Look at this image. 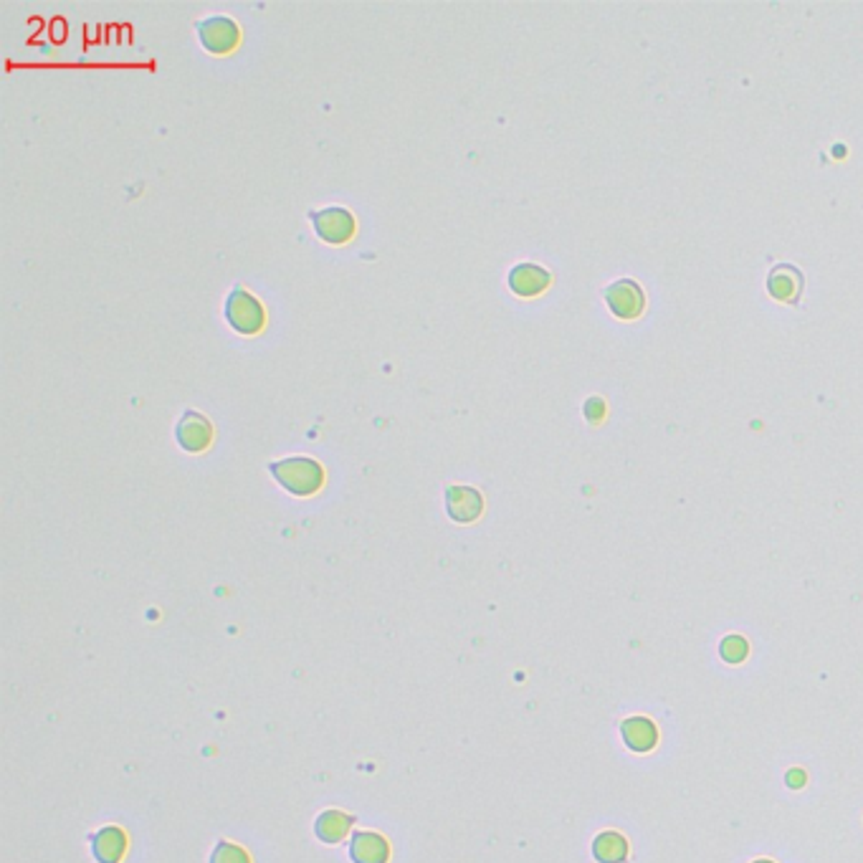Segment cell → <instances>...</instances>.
Wrapping results in <instances>:
<instances>
[{"instance_id":"obj_10","label":"cell","mask_w":863,"mask_h":863,"mask_svg":"<svg viewBox=\"0 0 863 863\" xmlns=\"http://www.w3.org/2000/svg\"><path fill=\"white\" fill-rule=\"evenodd\" d=\"M350 858L352 863H388L390 861V843L372 830H358L350 839Z\"/></svg>"},{"instance_id":"obj_9","label":"cell","mask_w":863,"mask_h":863,"mask_svg":"<svg viewBox=\"0 0 863 863\" xmlns=\"http://www.w3.org/2000/svg\"><path fill=\"white\" fill-rule=\"evenodd\" d=\"M550 282H552L550 272L542 269V266H537V264H517L506 276L509 289L517 296H522V299H532V296L542 294L544 289L550 286Z\"/></svg>"},{"instance_id":"obj_1","label":"cell","mask_w":863,"mask_h":863,"mask_svg":"<svg viewBox=\"0 0 863 863\" xmlns=\"http://www.w3.org/2000/svg\"><path fill=\"white\" fill-rule=\"evenodd\" d=\"M273 481L294 496H312L324 484V469L320 461L309 456H289L269 464Z\"/></svg>"},{"instance_id":"obj_12","label":"cell","mask_w":863,"mask_h":863,"mask_svg":"<svg viewBox=\"0 0 863 863\" xmlns=\"http://www.w3.org/2000/svg\"><path fill=\"white\" fill-rule=\"evenodd\" d=\"M352 823H355V818L342 813V810H324L314 820V833H317V839L321 843H340V840L347 839Z\"/></svg>"},{"instance_id":"obj_4","label":"cell","mask_w":863,"mask_h":863,"mask_svg":"<svg viewBox=\"0 0 863 863\" xmlns=\"http://www.w3.org/2000/svg\"><path fill=\"white\" fill-rule=\"evenodd\" d=\"M197 41L208 53L223 56V53H231L238 46L241 28L228 15H210V18L197 24Z\"/></svg>"},{"instance_id":"obj_15","label":"cell","mask_w":863,"mask_h":863,"mask_svg":"<svg viewBox=\"0 0 863 863\" xmlns=\"http://www.w3.org/2000/svg\"><path fill=\"white\" fill-rule=\"evenodd\" d=\"M760 863H767V861H760Z\"/></svg>"},{"instance_id":"obj_14","label":"cell","mask_w":863,"mask_h":863,"mask_svg":"<svg viewBox=\"0 0 863 863\" xmlns=\"http://www.w3.org/2000/svg\"><path fill=\"white\" fill-rule=\"evenodd\" d=\"M210 863H251V856L231 840H218L210 853Z\"/></svg>"},{"instance_id":"obj_6","label":"cell","mask_w":863,"mask_h":863,"mask_svg":"<svg viewBox=\"0 0 863 863\" xmlns=\"http://www.w3.org/2000/svg\"><path fill=\"white\" fill-rule=\"evenodd\" d=\"M175 438H177V444L183 451L187 454H200V451H206L213 441V426H210V420L203 416V413H197V410H186L180 420H177V426H175Z\"/></svg>"},{"instance_id":"obj_2","label":"cell","mask_w":863,"mask_h":863,"mask_svg":"<svg viewBox=\"0 0 863 863\" xmlns=\"http://www.w3.org/2000/svg\"><path fill=\"white\" fill-rule=\"evenodd\" d=\"M225 321L234 327L235 332L244 334V337H254L264 330L266 324V312L261 307V302L256 296L235 286L231 294L225 296V307H223Z\"/></svg>"},{"instance_id":"obj_11","label":"cell","mask_w":863,"mask_h":863,"mask_svg":"<svg viewBox=\"0 0 863 863\" xmlns=\"http://www.w3.org/2000/svg\"><path fill=\"white\" fill-rule=\"evenodd\" d=\"M127 851V836L122 828L104 826L91 836V856L97 863H120Z\"/></svg>"},{"instance_id":"obj_7","label":"cell","mask_w":863,"mask_h":863,"mask_svg":"<svg viewBox=\"0 0 863 863\" xmlns=\"http://www.w3.org/2000/svg\"><path fill=\"white\" fill-rule=\"evenodd\" d=\"M446 512L458 524H471L484 512V496L474 486H448L446 489Z\"/></svg>"},{"instance_id":"obj_13","label":"cell","mask_w":863,"mask_h":863,"mask_svg":"<svg viewBox=\"0 0 863 863\" xmlns=\"http://www.w3.org/2000/svg\"><path fill=\"white\" fill-rule=\"evenodd\" d=\"M626 840L620 839L618 833H603L600 839L595 840V846H592V851H595V858L603 863H618L626 858Z\"/></svg>"},{"instance_id":"obj_3","label":"cell","mask_w":863,"mask_h":863,"mask_svg":"<svg viewBox=\"0 0 863 863\" xmlns=\"http://www.w3.org/2000/svg\"><path fill=\"white\" fill-rule=\"evenodd\" d=\"M309 221L314 225V234L320 235L324 244H332V246H342L347 241H352V235L358 231L355 216L340 206L309 210Z\"/></svg>"},{"instance_id":"obj_5","label":"cell","mask_w":863,"mask_h":863,"mask_svg":"<svg viewBox=\"0 0 863 863\" xmlns=\"http://www.w3.org/2000/svg\"><path fill=\"white\" fill-rule=\"evenodd\" d=\"M605 304L618 320H636V317H641L643 307H646V296L636 282L618 279L605 289Z\"/></svg>"},{"instance_id":"obj_8","label":"cell","mask_w":863,"mask_h":863,"mask_svg":"<svg viewBox=\"0 0 863 863\" xmlns=\"http://www.w3.org/2000/svg\"><path fill=\"white\" fill-rule=\"evenodd\" d=\"M802 286H805L802 272L795 269V266H790V264H780L767 276V294L772 296L775 302L798 304L802 296Z\"/></svg>"}]
</instances>
